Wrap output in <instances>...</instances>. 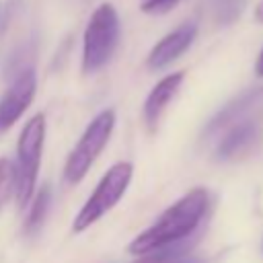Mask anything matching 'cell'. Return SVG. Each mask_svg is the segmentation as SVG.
Returning a JSON list of instances; mask_svg holds the SVG:
<instances>
[{
	"label": "cell",
	"mask_w": 263,
	"mask_h": 263,
	"mask_svg": "<svg viewBox=\"0 0 263 263\" xmlns=\"http://www.w3.org/2000/svg\"><path fill=\"white\" fill-rule=\"evenodd\" d=\"M37 90V76L33 68H25L16 74V78L10 82L6 92L0 97V134L12 127L21 115L29 109V105L35 99Z\"/></svg>",
	"instance_id": "obj_6"
},
{
	"label": "cell",
	"mask_w": 263,
	"mask_h": 263,
	"mask_svg": "<svg viewBox=\"0 0 263 263\" xmlns=\"http://www.w3.org/2000/svg\"><path fill=\"white\" fill-rule=\"evenodd\" d=\"M255 134H257V127H255L251 121H242V123L234 125V127L228 129L226 136L220 140V144H218V156H220V158L232 156V154L238 152L240 148L249 146L251 140L255 138Z\"/></svg>",
	"instance_id": "obj_9"
},
{
	"label": "cell",
	"mask_w": 263,
	"mask_h": 263,
	"mask_svg": "<svg viewBox=\"0 0 263 263\" xmlns=\"http://www.w3.org/2000/svg\"><path fill=\"white\" fill-rule=\"evenodd\" d=\"M255 74L263 78V47H261V51L257 55V62H255Z\"/></svg>",
	"instance_id": "obj_15"
},
{
	"label": "cell",
	"mask_w": 263,
	"mask_h": 263,
	"mask_svg": "<svg viewBox=\"0 0 263 263\" xmlns=\"http://www.w3.org/2000/svg\"><path fill=\"white\" fill-rule=\"evenodd\" d=\"M208 199L210 195L203 187L191 189L171 208H166L154 224L140 232L129 242L127 251L132 255H148L187 238L201 224L208 210Z\"/></svg>",
	"instance_id": "obj_1"
},
{
	"label": "cell",
	"mask_w": 263,
	"mask_h": 263,
	"mask_svg": "<svg viewBox=\"0 0 263 263\" xmlns=\"http://www.w3.org/2000/svg\"><path fill=\"white\" fill-rule=\"evenodd\" d=\"M185 80V72H173L166 74L164 78H160L154 88L148 92L146 101H144V121L150 129L156 127L162 111L168 107V103L175 99V95L179 92L181 84Z\"/></svg>",
	"instance_id": "obj_8"
},
{
	"label": "cell",
	"mask_w": 263,
	"mask_h": 263,
	"mask_svg": "<svg viewBox=\"0 0 263 263\" xmlns=\"http://www.w3.org/2000/svg\"><path fill=\"white\" fill-rule=\"evenodd\" d=\"M210 4H212V12H214L216 23L218 25H230L242 14L247 0H210Z\"/></svg>",
	"instance_id": "obj_12"
},
{
	"label": "cell",
	"mask_w": 263,
	"mask_h": 263,
	"mask_svg": "<svg viewBox=\"0 0 263 263\" xmlns=\"http://www.w3.org/2000/svg\"><path fill=\"white\" fill-rule=\"evenodd\" d=\"M136 263H199V259L175 251V253H160V255L148 253V255H144V259H140Z\"/></svg>",
	"instance_id": "obj_13"
},
{
	"label": "cell",
	"mask_w": 263,
	"mask_h": 263,
	"mask_svg": "<svg viewBox=\"0 0 263 263\" xmlns=\"http://www.w3.org/2000/svg\"><path fill=\"white\" fill-rule=\"evenodd\" d=\"M132 175H134L132 162H115L103 175V179L99 181V185L95 187V191L88 195V199L82 203V208L74 216L72 230L74 232H84L97 220H101L107 212H111L119 203V199L123 197V193L127 191L129 181H132Z\"/></svg>",
	"instance_id": "obj_3"
},
{
	"label": "cell",
	"mask_w": 263,
	"mask_h": 263,
	"mask_svg": "<svg viewBox=\"0 0 263 263\" xmlns=\"http://www.w3.org/2000/svg\"><path fill=\"white\" fill-rule=\"evenodd\" d=\"M43 142H45V115L37 113L25 123L16 140V199L21 208H25V203H29L35 193Z\"/></svg>",
	"instance_id": "obj_4"
},
{
	"label": "cell",
	"mask_w": 263,
	"mask_h": 263,
	"mask_svg": "<svg viewBox=\"0 0 263 263\" xmlns=\"http://www.w3.org/2000/svg\"><path fill=\"white\" fill-rule=\"evenodd\" d=\"M179 0H140V10L146 14H166Z\"/></svg>",
	"instance_id": "obj_14"
},
{
	"label": "cell",
	"mask_w": 263,
	"mask_h": 263,
	"mask_svg": "<svg viewBox=\"0 0 263 263\" xmlns=\"http://www.w3.org/2000/svg\"><path fill=\"white\" fill-rule=\"evenodd\" d=\"M12 193H16V164L10 158L0 156V210L8 203Z\"/></svg>",
	"instance_id": "obj_11"
},
{
	"label": "cell",
	"mask_w": 263,
	"mask_h": 263,
	"mask_svg": "<svg viewBox=\"0 0 263 263\" xmlns=\"http://www.w3.org/2000/svg\"><path fill=\"white\" fill-rule=\"evenodd\" d=\"M119 16L113 4L103 2L88 18L82 37V72L95 74L113 55L119 43Z\"/></svg>",
	"instance_id": "obj_2"
},
{
	"label": "cell",
	"mask_w": 263,
	"mask_h": 263,
	"mask_svg": "<svg viewBox=\"0 0 263 263\" xmlns=\"http://www.w3.org/2000/svg\"><path fill=\"white\" fill-rule=\"evenodd\" d=\"M49 199H51V193H49V185H43L41 191L35 195L33 203H31V210L27 214V222H25V228L27 232H37L43 224V218H45V212L49 208Z\"/></svg>",
	"instance_id": "obj_10"
},
{
	"label": "cell",
	"mask_w": 263,
	"mask_h": 263,
	"mask_svg": "<svg viewBox=\"0 0 263 263\" xmlns=\"http://www.w3.org/2000/svg\"><path fill=\"white\" fill-rule=\"evenodd\" d=\"M195 35H197V25L195 23H183V25H179L175 31L166 33L150 49V53L146 58V66L150 70H162V68H166L168 64H173L177 58H181L191 47V43L195 41Z\"/></svg>",
	"instance_id": "obj_7"
},
{
	"label": "cell",
	"mask_w": 263,
	"mask_h": 263,
	"mask_svg": "<svg viewBox=\"0 0 263 263\" xmlns=\"http://www.w3.org/2000/svg\"><path fill=\"white\" fill-rule=\"evenodd\" d=\"M113 127H115V111L113 109H105L92 117V121L82 132L78 144L72 148V152L66 158V164H64V181L66 183L76 185L86 177V173L90 171V166L95 164V160L99 158L103 148L107 146V142L113 134Z\"/></svg>",
	"instance_id": "obj_5"
},
{
	"label": "cell",
	"mask_w": 263,
	"mask_h": 263,
	"mask_svg": "<svg viewBox=\"0 0 263 263\" xmlns=\"http://www.w3.org/2000/svg\"><path fill=\"white\" fill-rule=\"evenodd\" d=\"M255 21L263 25V0H259V4L255 6Z\"/></svg>",
	"instance_id": "obj_16"
}]
</instances>
